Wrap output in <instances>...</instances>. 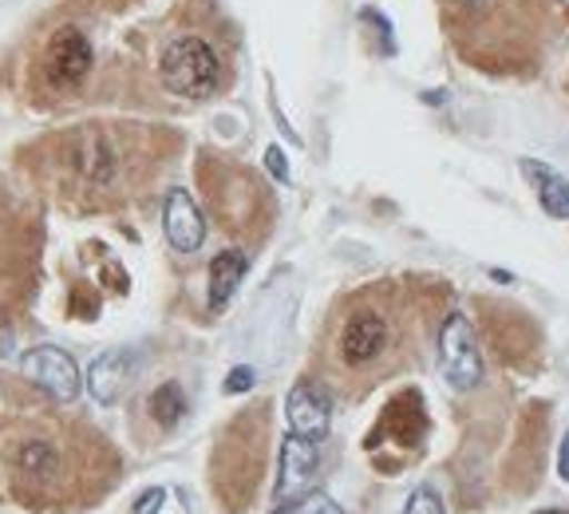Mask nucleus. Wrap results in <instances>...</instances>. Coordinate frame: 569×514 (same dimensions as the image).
Returning <instances> with one entry per match:
<instances>
[{
    "label": "nucleus",
    "mask_w": 569,
    "mask_h": 514,
    "mask_svg": "<svg viewBox=\"0 0 569 514\" xmlns=\"http://www.w3.org/2000/svg\"><path fill=\"white\" fill-rule=\"evenodd\" d=\"M436 293L411 277L368 281L340 297L317 345V380L360 399L376 384L416 368L431 333Z\"/></svg>",
    "instance_id": "1"
},
{
    "label": "nucleus",
    "mask_w": 569,
    "mask_h": 514,
    "mask_svg": "<svg viewBox=\"0 0 569 514\" xmlns=\"http://www.w3.org/2000/svg\"><path fill=\"white\" fill-rule=\"evenodd\" d=\"M455 52L490 76H530L569 24L561 0H436Z\"/></svg>",
    "instance_id": "2"
},
{
    "label": "nucleus",
    "mask_w": 569,
    "mask_h": 514,
    "mask_svg": "<svg viewBox=\"0 0 569 514\" xmlns=\"http://www.w3.org/2000/svg\"><path fill=\"white\" fill-rule=\"evenodd\" d=\"M56 170L68 198L83 206L123 202L139 190L147 159L154 151V131L131 123H83L56 139Z\"/></svg>",
    "instance_id": "3"
},
{
    "label": "nucleus",
    "mask_w": 569,
    "mask_h": 514,
    "mask_svg": "<svg viewBox=\"0 0 569 514\" xmlns=\"http://www.w3.org/2000/svg\"><path fill=\"white\" fill-rule=\"evenodd\" d=\"M423 435H427L423 396L411 388V392H400V396L388 399V408L380 412L372 435H368V452L376 455L383 475H396V471L423 447Z\"/></svg>",
    "instance_id": "4"
},
{
    "label": "nucleus",
    "mask_w": 569,
    "mask_h": 514,
    "mask_svg": "<svg viewBox=\"0 0 569 514\" xmlns=\"http://www.w3.org/2000/svg\"><path fill=\"white\" fill-rule=\"evenodd\" d=\"M162 88L182 99H206L222 88V60L202 36H178L162 48L159 60Z\"/></svg>",
    "instance_id": "5"
},
{
    "label": "nucleus",
    "mask_w": 569,
    "mask_h": 514,
    "mask_svg": "<svg viewBox=\"0 0 569 514\" xmlns=\"http://www.w3.org/2000/svg\"><path fill=\"white\" fill-rule=\"evenodd\" d=\"M91 63H96V48L88 32L76 24H60L40 48V80L56 91H71L91 76Z\"/></svg>",
    "instance_id": "6"
},
{
    "label": "nucleus",
    "mask_w": 569,
    "mask_h": 514,
    "mask_svg": "<svg viewBox=\"0 0 569 514\" xmlns=\"http://www.w3.org/2000/svg\"><path fill=\"white\" fill-rule=\"evenodd\" d=\"M439 360L455 392H471L482 380L479 340H475V325L467 320V313H447V320L439 325Z\"/></svg>",
    "instance_id": "7"
},
{
    "label": "nucleus",
    "mask_w": 569,
    "mask_h": 514,
    "mask_svg": "<svg viewBox=\"0 0 569 514\" xmlns=\"http://www.w3.org/2000/svg\"><path fill=\"white\" fill-rule=\"evenodd\" d=\"M20 368H24L28 380H32L36 388H44L56 404H71V399L80 396V368H76V360H71L63 348H56V345L28 348Z\"/></svg>",
    "instance_id": "8"
},
{
    "label": "nucleus",
    "mask_w": 569,
    "mask_h": 514,
    "mask_svg": "<svg viewBox=\"0 0 569 514\" xmlns=\"http://www.w3.org/2000/svg\"><path fill=\"white\" fill-rule=\"evenodd\" d=\"M284 416H289V432L305 435V439H325L332 424V396L317 376H305L293 384L289 399H284Z\"/></svg>",
    "instance_id": "9"
},
{
    "label": "nucleus",
    "mask_w": 569,
    "mask_h": 514,
    "mask_svg": "<svg viewBox=\"0 0 569 514\" xmlns=\"http://www.w3.org/2000/svg\"><path fill=\"white\" fill-rule=\"evenodd\" d=\"M320 467V444L305 435H284L281 444V475H277V503H293L305 491H312Z\"/></svg>",
    "instance_id": "10"
},
{
    "label": "nucleus",
    "mask_w": 569,
    "mask_h": 514,
    "mask_svg": "<svg viewBox=\"0 0 569 514\" xmlns=\"http://www.w3.org/2000/svg\"><path fill=\"white\" fill-rule=\"evenodd\" d=\"M162 230H167V241L178 249V254H194L206 241V218L198 210V202L190 198V190L170 187L167 198H162Z\"/></svg>",
    "instance_id": "11"
},
{
    "label": "nucleus",
    "mask_w": 569,
    "mask_h": 514,
    "mask_svg": "<svg viewBox=\"0 0 569 514\" xmlns=\"http://www.w3.org/2000/svg\"><path fill=\"white\" fill-rule=\"evenodd\" d=\"M131 376H134V353L131 348H107V353H99L88 368L91 399L103 404V408H116L119 399H123L127 384H131Z\"/></svg>",
    "instance_id": "12"
},
{
    "label": "nucleus",
    "mask_w": 569,
    "mask_h": 514,
    "mask_svg": "<svg viewBox=\"0 0 569 514\" xmlns=\"http://www.w3.org/2000/svg\"><path fill=\"white\" fill-rule=\"evenodd\" d=\"M522 175L530 178V187L538 190V202L550 218H569V182L546 162L522 159Z\"/></svg>",
    "instance_id": "13"
},
{
    "label": "nucleus",
    "mask_w": 569,
    "mask_h": 514,
    "mask_svg": "<svg viewBox=\"0 0 569 514\" xmlns=\"http://www.w3.org/2000/svg\"><path fill=\"white\" fill-rule=\"evenodd\" d=\"M249 257L241 249H222V254L210 261V309L222 313L230 305V297L238 293L241 277H246Z\"/></svg>",
    "instance_id": "14"
},
{
    "label": "nucleus",
    "mask_w": 569,
    "mask_h": 514,
    "mask_svg": "<svg viewBox=\"0 0 569 514\" xmlns=\"http://www.w3.org/2000/svg\"><path fill=\"white\" fill-rule=\"evenodd\" d=\"M147 412H151L154 427L159 432H170V427L182 424V416H187V396H182V384L167 380L159 384V388L147 396Z\"/></svg>",
    "instance_id": "15"
},
{
    "label": "nucleus",
    "mask_w": 569,
    "mask_h": 514,
    "mask_svg": "<svg viewBox=\"0 0 569 514\" xmlns=\"http://www.w3.org/2000/svg\"><path fill=\"white\" fill-rule=\"evenodd\" d=\"M269 514H345V506L332 495H325V491H305L293 503H277V511Z\"/></svg>",
    "instance_id": "16"
},
{
    "label": "nucleus",
    "mask_w": 569,
    "mask_h": 514,
    "mask_svg": "<svg viewBox=\"0 0 569 514\" xmlns=\"http://www.w3.org/2000/svg\"><path fill=\"white\" fill-rule=\"evenodd\" d=\"M403 514H447V506H443V498H439V491L431 487V483H423V487H416L408 495Z\"/></svg>",
    "instance_id": "17"
},
{
    "label": "nucleus",
    "mask_w": 569,
    "mask_h": 514,
    "mask_svg": "<svg viewBox=\"0 0 569 514\" xmlns=\"http://www.w3.org/2000/svg\"><path fill=\"white\" fill-rule=\"evenodd\" d=\"M162 506H167V491H162V487H147L139 498H134L131 514H162Z\"/></svg>",
    "instance_id": "18"
},
{
    "label": "nucleus",
    "mask_w": 569,
    "mask_h": 514,
    "mask_svg": "<svg viewBox=\"0 0 569 514\" xmlns=\"http://www.w3.org/2000/svg\"><path fill=\"white\" fill-rule=\"evenodd\" d=\"M253 384H258V373H253L249 364H241V368H233V373H230V380H226V392H230V396H238V392H249Z\"/></svg>",
    "instance_id": "19"
},
{
    "label": "nucleus",
    "mask_w": 569,
    "mask_h": 514,
    "mask_svg": "<svg viewBox=\"0 0 569 514\" xmlns=\"http://www.w3.org/2000/svg\"><path fill=\"white\" fill-rule=\"evenodd\" d=\"M266 167H269V175H273V178H289V162H284L281 147H269V151H266Z\"/></svg>",
    "instance_id": "20"
},
{
    "label": "nucleus",
    "mask_w": 569,
    "mask_h": 514,
    "mask_svg": "<svg viewBox=\"0 0 569 514\" xmlns=\"http://www.w3.org/2000/svg\"><path fill=\"white\" fill-rule=\"evenodd\" d=\"M558 471H561V480L569 483V435L561 439V452H558Z\"/></svg>",
    "instance_id": "21"
},
{
    "label": "nucleus",
    "mask_w": 569,
    "mask_h": 514,
    "mask_svg": "<svg viewBox=\"0 0 569 514\" xmlns=\"http://www.w3.org/2000/svg\"><path fill=\"white\" fill-rule=\"evenodd\" d=\"M538 514H569V511H538Z\"/></svg>",
    "instance_id": "22"
}]
</instances>
